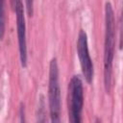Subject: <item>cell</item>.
Here are the masks:
<instances>
[{"mask_svg":"<svg viewBox=\"0 0 123 123\" xmlns=\"http://www.w3.org/2000/svg\"><path fill=\"white\" fill-rule=\"evenodd\" d=\"M114 44H115L114 13L111 4L107 2L105 6V46H104V84L107 93H110L111 89Z\"/></svg>","mask_w":123,"mask_h":123,"instance_id":"1","label":"cell"},{"mask_svg":"<svg viewBox=\"0 0 123 123\" xmlns=\"http://www.w3.org/2000/svg\"><path fill=\"white\" fill-rule=\"evenodd\" d=\"M49 110L52 122L60 121L61 114V89L59 83V67L54 58L49 65Z\"/></svg>","mask_w":123,"mask_h":123,"instance_id":"2","label":"cell"},{"mask_svg":"<svg viewBox=\"0 0 123 123\" xmlns=\"http://www.w3.org/2000/svg\"><path fill=\"white\" fill-rule=\"evenodd\" d=\"M84 105L83 83L79 76H73L68 86V110L69 121L79 123L82 121L81 114Z\"/></svg>","mask_w":123,"mask_h":123,"instance_id":"3","label":"cell"},{"mask_svg":"<svg viewBox=\"0 0 123 123\" xmlns=\"http://www.w3.org/2000/svg\"><path fill=\"white\" fill-rule=\"evenodd\" d=\"M77 52H78V57H79L83 75L86 81L88 84H90L93 80V64H92V61L90 59L89 52H88L87 37H86V32L83 30H81L78 35Z\"/></svg>","mask_w":123,"mask_h":123,"instance_id":"4","label":"cell"},{"mask_svg":"<svg viewBox=\"0 0 123 123\" xmlns=\"http://www.w3.org/2000/svg\"><path fill=\"white\" fill-rule=\"evenodd\" d=\"M14 8L16 14V26H17V37L20 62L23 67L27 63V43H26V25L24 18V10L22 0H14Z\"/></svg>","mask_w":123,"mask_h":123,"instance_id":"5","label":"cell"},{"mask_svg":"<svg viewBox=\"0 0 123 123\" xmlns=\"http://www.w3.org/2000/svg\"><path fill=\"white\" fill-rule=\"evenodd\" d=\"M26 11L29 16H32L34 13V0H25Z\"/></svg>","mask_w":123,"mask_h":123,"instance_id":"6","label":"cell"},{"mask_svg":"<svg viewBox=\"0 0 123 123\" xmlns=\"http://www.w3.org/2000/svg\"><path fill=\"white\" fill-rule=\"evenodd\" d=\"M4 10H5V0H2V12H1V37L4 36V25H5V20H4Z\"/></svg>","mask_w":123,"mask_h":123,"instance_id":"7","label":"cell"}]
</instances>
